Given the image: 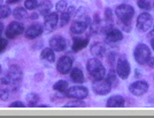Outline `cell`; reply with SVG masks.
<instances>
[{
  "label": "cell",
  "mask_w": 154,
  "mask_h": 118,
  "mask_svg": "<svg viewBox=\"0 0 154 118\" xmlns=\"http://www.w3.org/2000/svg\"><path fill=\"white\" fill-rule=\"evenodd\" d=\"M22 70L21 67L17 65H13L9 67L7 75L2 77L0 79V84H4L7 85L12 90L17 89L21 85V81H22Z\"/></svg>",
  "instance_id": "cell-1"
},
{
  "label": "cell",
  "mask_w": 154,
  "mask_h": 118,
  "mask_svg": "<svg viewBox=\"0 0 154 118\" xmlns=\"http://www.w3.org/2000/svg\"><path fill=\"white\" fill-rule=\"evenodd\" d=\"M88 72L91 75V78L94 80H99V79L105 78L106 74V70L103 65L101 64L100 60H98L97 58H92L88 61Z\"/></svg>",
  "instance_id": "cell-2"
},
{
  "label": "cell",
  "mask_w": 154,
  "mask_h": 118,
  "mask_svg": "<svg viewBox=\"0 0 154 118\" xmlns=\"http://www.w3.org/2000/svg\"><path fill=\"white\" fill-rule=\"evenodd\" d=\"M134 56H135L136 61L138 64H146L148 61V59L151 57V50L146 44H138L135 48L134 51Z\"/></svg>",
  "instance_id": "cell-3"
},
{
  "label": "cell",
  "mask_w": 154,
  "mask_h": 118,
  "mask_svg": "<svg viewBox=\"0 0 154 118\" xmlns=\"http://www.w3.org/2000/svg\"><path fill=\"white\" fill-rule=\"evenodd\" d=\"M115 14L123 23L131 22V20L134 18V14H135V9L130 5H119L115 8Z\"/></svg>",
  "instance_id": "cell-4"
},
{
  "label": "cell",
  "mask_w": 154,
  "mask_h": 118,
  "mask_svg": "<svg viewBox=\"0 0 154 118\" xmlns=\"http://www.w3.org/2000/svg\"><path fill=\"white\" fill-rule=\"evenodd\" d=\"M92 88H93V92L98 94V95H107L110 89H112V85L109 84V81L107 79H99L96 80L93 84H92Z\"/></svg>",
  "instance_id": "cell-5"
},
{
  "label": "cell",
  "mask_w": 154,
  "mask_h": 118,
  "mask_svg": "<svg viewBox=\"0 0 154 118\" xmlns=\"http://www.w3.org/2000/svg\"><path fill=\"white\" fill-rule=\"evenodd\" d=\"M90 25V19L88 16H85L83 19H78L72 22V25L70 27V31L75 35H79V34L84 33L89 28Z\"/></svg>",
  "instance_id": "cell-6"
},
{
  "label": "cell",
  "mask_w": 154,
  "mask_h": 118,
  "mask_svg": "<svg viewBox=\"0 0 154 118\" xmlns=\"http://www.w3.org/2000/svg\"><path fill=\"white\" fill-rule=\"evenodd\" d=\"M153 26V18L148 13H141L137 19V28L140 31H148Z\"/></svg>",
  "instance_id": "cell-7"
},
{
  "label": "cell",
  "mask_w": 154,
  "mask_h": 118,
  "mask_svg": "<svg viewBox=\"0 0 154 118\" xmlns=\"http://www.w3.org/2000/svg\"><path fill=\"white\" fill-rule=\"evenodd\" d=\"M66 95L71 98L83 100L89 95V90H88L86 87H83V86H74L66 92Z\"/></svg>",
  "instance_id": "cell-8"
},
{
  "label": "cell",
  "mask_w": 154,
  "mask_h": 118,
  "mask_svg": "<svg viewBox=\"0 0 154 118\" xmlns=\"http://www.w3.org/2000/svg\"><path fill=\"white\" fill-rule=\"evenodd\" d=\"M24 31V27L19 21H13L11 22L6 29V37L7 38H15Z\"/></svg>",
  "instance_id": "cell-9"
},
{
  "label": "cell",
  "mask_w": 154,
  "mask_h": 118,
  "mask_svg": "<svg viewBox=\"0 0 154 118\" xmlns=\"http://www.w3.org/2000/svg\"><path fill=\"white\" fill-rule=\"evenodd\" d=\"M72 67V60L70 57L68 56H63L59 59L58 65H57V70L59 71V73L61 74H68L71 71Z\"/></svg>",
  "instance_id": "cell-10"
},
{
  "label": "cell",
  "mask_w": 154,
  "mask_h": 118,
  "mask_svg": "<svg viewBox=\"0 0 154 118\" xmlns=\"http://www.w3.org/2000/svg\"><path fill=\"white\" fill-rule=\"evenodd\" d=\"M116 73L121 79H127L130 74V65L127 59H119L116 66Z\"/></svg>",
  "instance_id": "cell-11"
},
{
  "label": "cell",
  "mask_w": 154,
  "mask_h": 118,
  "mask_svg": "<svg viewBox=\"0 0 154 118\" xmlns=\"http://www.w3.org/2000/svg\"><path fill=\"white\" fill-rule=\"evenodd\" d=\"M129 89L136 96H141L148 90V84L146 81H141V80L140 81H136L132 85H130Z\"/></svg>",
  "instance_id": "cell-12"
},
{
  "label": "cell",
  "mask_w": 154,
  "mask_h": 118,
  "mask_svg": "<svg viewBox=\"0 0 154 118\" xmlns=\"http://www.w3.org/2000/svg\"><path fill=\"white\" fill-rule=\"evenodd\" d=\"M59 22V15L57 13H48L45 15V20H44V28L46 31H52L54 30Z\"/></svg>",
  "instance_id": "cell-13"
},
{
  "label": "cell",
  "mask_w": 154,
  "mask_h": 118,
  "mask_svg": "<svg viewBox=\"0 0 154 118\" xmlns=\"http://www.w3.org/2000/svg\"><path fill=\"white\" fill-rule=\"evenodd\" d=\"M50 46L54 51H63L67 48V41L62 36L55 35L50 39Z\"/></svg>",
  "instance_id": "cell-14"
},
{
  "label": "cell",
  "mask_w": 154,
  "mask_h": 118,
  "mask_svg": "<svg viewBox=\"0 0 154 118\" xmlns=\"http://www.w3.org/2000/svg\"><path fill=\"white\" fill-rule=\"evenodd\" d=\"M123 38V34L119 30V29H110L109 31L106 33V42L108 43H115V42H120Z\"/></svg>",
  "instance_id": "cell-15"
},
{
  "label": "cell",
  "mask_w": 154,
  "mask_h": 118,
  "mask_svg": "<svg viewBox=\"0 0 154 118\" xmlns=\"http://www.w3.org/2000/svg\"><path fill=\"white\" fill-rule=\"evenodd\" d=\"M43 33V28L40 25H33V26L29 27L26 31V37L29 39L37 38L38 36H40Z\"/></svg>",
  "instance_id": "cell-16"
},
{
  "label": "cell",
  "mask_w": 154,
  "mask_h": 118,
  "mask_svg": "<svg viewBox=\"0 0 154 118\" xmlns=\"http://www.w3.org/2000/svg\"><path fill=\"white\" fill-rule=\"evenodd\" d=\"M106 105H107V108H120V107L124 105V100L120 95H114L107 100Z\"/></svg>",
  "instance_id": "cell-17"
},
{
  "label": "cell",
  "mask_w": 154,
  "mask_h": 118,
  "mask_svg": "<svg viewBox=\"0 0 154 118\" xmlns=\"http://www.w3.org/2000/svg\"><path fill=\"white\" fill-rule=\"evenodd\" d=\"M105 52H106V46L103 43H94L93 45L91 46V53L94 56V57H98V58H101L105 56Z\"/></svg>",
  "instance_id": "cell-18"
},
{
  "label": "cell",
  "mask_w": 154,
  "mask_h": 118,
  "mask_svg": "<svg viewBox=\"0 0 154 118\" xmlns=\"http://www.w3.org/2000/svg\"><path fill=\"white\" fill-rule=\"evenodd\" d=\"M89 44V39L82 38V37H75L74 38V43H72V51H81L84 48H86Z\"/></svg>",
  "instance_id": "cell-19"
},
{
  "label": "cell",
  "mask_w": 154,
  "mask_h": 118,
  "mask_svg": "<svg viewBox=\"0 0 154 118\" xmlns=\"http://www.w3.org/2000/svg\"><path fill=\"white\" fill-rule=\"evenodd\" d=\"M70 78L75 84H83L84 82V75L81 68L75 67L70 71Z\"/></svg>",
  "instance_id": "cell-20"
},
{
  "label": "cell",
  "mask_w": 154,
  "mask_h": 118,
  "mask_svg": "<svg viewBox=\"0 0 154 118\" xmlns=\"http://www.w3.org/2000/svg\"><path fill=\"white\" fill-rule=\"evenodd\" d=\"M72 12H74V8H72V7H68L66 12L61 13L60 18H59V23H60V26L63 27V26H66V25H68Z\"/></svg>",
  "instance_id": "cell-21"
},
{
  "label": "cell",
  "mask_w": 154,
  "mask_h": 118,
  "mask_svg": "<svg viewBox=\"0 0 154 118\" xmlns=\"http://www.w3.org/2000/svg\"><path fill=\"white\" fill-rule=\"evenodd\" d=\"M40 58L46 60V61H48V63H54L55 54L53 52V49H51V48H45L42 51V53H40Z\"/></svg>",
  "instance_id": "cell-22"
},
{
  "label": "cell",
  "mask_w": 154,
  "mask_h": 118,
  "mask_svg": "<svg viewBox=\"0 0 154 118\" xmlns=\"http://www.w3.org/2000/svg\"><path fill=\"white\" fill-rule=\"evenodd\" d=\"M68 88H69V84H68L66 80H59L58 82L54 84V86H53V89H54L55 92H59V93L67 92Z\"/></svg>",
  "instance_id": "cell-23"
},
{
  "label": "cell",
  "mask_w": 154,
  "mask_h": 118,
  "mask_svg": "<svg viewBox=\"0 0 154 118\" xmlns=\"http://www.w3.org/2000/svg\"><path fill=\"white\" fill-rule=\"evenodd\" d=\"M52 9V2L48 0L43 1L40 5H39V14L40 15H47L50 13V11Z\"/></svg>",
  "instance_id": "cell-24"
},
{
  "label": "cell",
  "mask_w": 154,
  "mask_h": 118,
  "mask_svg": "<svg viewBox=\"0 0 154 118\" xmlns=\"http://www.w3.org/2000/svg\"><path fill=\"white\" fill-rule=\"evenodd\" d=\"M11 90H12V89H11L7 85L0 84V100H2V101H7L8 97H9Z\"/></svg>",
  "instance_id": "cell-25"
},
{
  "label": "cell",
  "mask_w": 154,
  "mask_h": 118,
  "mask_svg": "<svg viewBox=\"0 0 154 118\" xmlns=\"http://www.w3.org/2000/svg\"><path fill=\"white\" fill-rule=\"evenodd\" d=\"M26 8H22V7H17L16 9H14L13 16L16 20H23L26 18Z\"/></svg>",
  "instance_id": "cell-26"
},
{
  "label": "cell",
  "mask_w": 154,
  "mask_h": 118,
  "mask_svg": "<svg viewBox=\"0 0 154 118\" xmlns=\"http://www.w3.org/2000/svg\"><path fill=\"white\" fill-rule=\"evenodd\" d=\"M82 107H85V103L82 100H78V98H74L64 104V108H82Z\"/></svg>",
  "instance_id": "cell-27"
},
{
  "label": "cell",
  "mask_w": 154,
  "mask_h": 118,
  "mask_svg": "<svg viewBox=\"0 0 154 118\" xmlns=\"http://www.w3.org/2000/svg\"><path fill=\"white\" fill-rule=\"evenodd\" d=\"M26 101H28V105H29V107H35V105L38 103L39 96L37 94H35V93L28 94V95H26Z\"/></svg>",
  "instance_id": "cell-28"
},
{
  "label": "cell",
  "mask_w": 154,
  "mask_h": 118,
  "mask_svg": "<svg viewBox=\"0 0 154 118\" xmlns=\"http://www.w3.org/2000/svg\"><path fill=\"white\" fill-rule=\"evenodd\" d=\"M90 26H91V31H92V33H98V31H99V28L101 27V22H100V19H99L98 15L94 16V20H93V22L91 23Z\"/></svg>",
  "instance_id": "cell-29"
},
{
  "label": "cell",
  "mask_w": 154,
  "mask_h": 118,
  "mask_svg": "<svg viewBox=\"0 0 154 118\" xmlns=\"http://www.w3.org/2000/svg\"><path fill=\"white\" fill-rule=\"evenodd\" d=\"M12 13L11 8L7 6V5H1L0 6V20L1 19H6L7 16H9Z\"/></svg>",
  "instance_id": "cell-30"
},
{
  "label": "cell",
  "mask_w": 154,
  "mask_h": 118,
  "mask_svg": "<svg viewBox=\"0 0 154 118\" xmlns=\"http://www.w3.org/2000/svg\"><path fill=\"white\" fill-rule=\"evenodd\" d=\"M137 4L138 7L144 9V11H149L151 9V5H152V1L151 0H137Z\"/></svg>",
  "instance_id": "cell-31"
},
{
  "label": "cell",
  "mask_w": 154,
  "mask_h": 118,
  "mask_svg": "<svg viewBox=\"0 0 154 118\" xmlns=\"http://www.w3.org/2000/svg\"><path fill=\"white\" fill-rule=\"evenodd\" d=\"M39 5H38V1L37 0H26L24 1V7H26V9H35V8H37Z\"/></svg>",
  "instance_id": "cell-32"
},
{
  "label": "cell",
  "mask_w": 154,
  "mask_h": 118,
  "mask_svg": "<svg viewBox=\"0 0 154 118\" xmlns=\"http://www.w3.org/2000/svg\"><path fill=\"white\" fill-rule=\"evenodd\" d=\"M67 8H68V4H67L66 0H61V1H59L58 4H57V11H58L59 13H63V12H66Z\"/></svg>",
  "instance_id": "cell-33"
},
{
  "label": "cell",
  "mask_w": 154,
  "mask_h": 118,
  "mask_svg": "<svg viewBox=\"0 0 154 118\" xmlns=\"http://www.w3.org/2000/svg\"><path fill=\"white\" fill-rule=\"evenodd\" d=\"M107 80H108L109 84H110L112 86H116V85H117V80H116V75H115V73H114V71H112V72L109 73Z\"/></svg>",
  "instance_id": "cell-34"
},
{
  "label": "cell",
  "mask_w": 154,
  "mask_h": 118,
  "mask_svg": "<svg viewBox=\"0 0 154 118\" xmlns=\"http://www.w3.org/2000/svg\"><path fill=\"white\" fill-rule=\"evenodd\" d=\"M6 46H7V39L0 37V53L6 49Z\"/></svg>",
  "instance_id": "cell-35"
},
{
  "label": "cell",
  "mask_w": 154,
  "mask_h": 118,
  "mask_svg": "<svg viewBox=\"0 0 154 118\" xmlns=\"http://www.w3.org/2000/svg\"><path fill=\"white\" fill-rule=\"evenodd\" d=\"M9 107H11V108H24V103L16 101V102H13Z\"/></svg>",
  "instance_id": "cell-36"
},
{
  "label": "cell",
  "mask_w": 154,
  "mask_h": 118,
  "mask_svg": "<svg viewBox=\"0 0 154 118\" xmlns=\"http://www.w3.org/2000/svg\"><path fill=\"white\" fill-rule=\"evenodd\" d=\"M106 20L109 21V22H112V20H113V18H112V11L109 8L106 9Z\"/></svg>",
  "instance_id": "cell-37"
},
{
  "label": "cell",
  "mask_w": 154,
  "mask_h": 118,
  "mask_svg": "<svg viewBox=\"0 0 154 118\" xmlns=\"http://www.w3.org/2000/svg\"><path fill=\"white\" fill-rule=\"evenodd\" d=\"M147 63H148V66H149L151 68H154V58L152 57V56L149 57V59H148Z\"/></svg>",
  "instance_id": "cell-38"
},
{
  "label": "cell",
  "mask_w": 154,
  "mask_h": 118,
  "mask_svg": "<svg viewBox=\"0 0 154 118\" xmlns=\"http://www.w3.org/2000/svg\"><path fill=\"white\" fill-rule=\"evenodd\" d=\"M21 0H7V2L8 4H15V2H19Z\"/></svg>",
  "instance_id": "cell-39"
},
{
  "label": "cell",
  "mask_w": 154,
  "mask_h": 118,
  "mask_svg": "<svg viewBox=\"0 0 154 118\" xmlns=\"http://www.w3.org/2000/svg\"><path fill=\"white\" fill-rule=\"evenodd\" d=\"M30 18H31V19H37V18H38V14L33 13L32 14V16H30Z\"/></svg>",
  "instance_id": "cell-40"
},
{
  "label": "cell",
  "mask_w": 154,
  "mask_h": 118,
  "mask_svg": "<svg viewBox=\"0 0 154 118\" xmlns=\"http://www.w3.org/2000/svg\"><path fill=\"white\" fill-rule=\"evenodd\" d=\"M2 31H4V25L0 22V34L2 33Z\"/></svg>",
  "instance_id": "cell-41"
},
{
  "label": "cell",
  "mask_w": 154,
  "mask_h": 118,
  "mask_svg": "<svg viewBox=\"0 0 154 118\" xmlns=\"http://www.w3.org/2000/svg\"><path fill=\"white\" fill-rule=\"evenodd\" d=\"M151 44H152V48H153V50H154V38L152 39V43H151Z\"/></svg>",
  "instance_id": "cell-42"
},
{
  "label": "cell",
  "mask_w": 154,
  "mask_h": 118,
  "mask_svg": "<svg viewBox=\"0 0 154 118\" xmlns=\"http://www.w3.org/2000/svg\"><path fill=\"white\" fill-rule=\"evenodd\" d=\"M0 73H1V66H0Z\"/></svg>",
  "instance_id": "cell-43"
},
{
  "label": "cell",
  "mask_w": 154,
  "mask_h": 118,
  "mask_svg": "<svg viewBox=\"0 0 154 118\" xmlns=\"http://www.w3.org/2000/svg\"><path fill=\"white\" fill-rule=\"evenodd\" d=\"M1 2H2V0H0V4H1Z\"/></svg>",
  "instance_id": "cell-44"
},
{
  "label": "cell",
  "mask_w": 154,
  "mask_h": 118,
  "mask_svg": "<svg viewBox=\"0 0 154 118\" xmlns=\"http://www.w3.org/2000/svg\"><path fill=\"white\" fill-rule=\"evenodd\" d=\"M153 9H154V6H153Z\"/></svg>",
  "instance_id": "cell-45"
},
{
  "label": "cell",
  "mask_w": 154,
  "mask_h": 118,
  "mask_svg": "<svg viewBox=\"0 0 154 118\" xmlns=\"http://www.w3.org/2000/svg\"><path fill=\"white\" fill-rule=\"evenodd\" d=\"M153 34H154V30H153Z\"/></svg>",
  "instance_id": "cell-46"
}]
</instances>
